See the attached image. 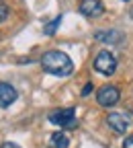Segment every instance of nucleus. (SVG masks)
Returning a JSON list of instances; mask_svg holds the SVG:
<instances>
[{
    "label": "nucleus",
    "mask_w": 133,
    "mask_h": 148,
    "mask_svg": "<svg viewBox=\"0 0 133 148\" xmlns=\"http://www.w3.org/2000/svg\"><path fill=\"white\" fill-rule=\"evenodd\" d=\"M41 68L53 76H70L74 72V62L70 60L68 53L60 49H51L41 56Z\"/></svg>",
    "instance_id": "f257e3e1"
},
{
    "label": "nucleus",
    "mask_w": 133,
    "mask_h": 148,
    "mask_svg": "<svg viewBox=\"0 0 133 148\" xmlns=\"http://www.w3.org/2000/svg\"><path fill=\"white\" fill-rule=\"evenodd\" d=\"M49 121L60 125V127H76L78 125V119H76V109L74 107H66L60 111H53L49 113Z\"/></svg>",
    "instance_id": "f03ea898"
},
{
    "label": "nucleus",
    "mask_w": 133,
    "mask_h": 148,
    "mask_svg": "<svg viewBox=\"0 0 133 148\" xmlns=\"http://www.w3.org/2000/svg\"><path fill=\"white\" fill-rule=\"evenodd\" d=\"M94 70L105 74V76H111V74H115V70H117V58L107 49L100 51L96 58H94Z\"/></svg>",
    "instance_id": "7ed1b4c3"
},
{
    "label": "nucleus",
    "mask_w": 133,
    "mask_h": 148,
    "mask_svg": "<svg viewBox=\"0 0 133 148\" xmlns=\"http://www.w3.org/2000/svg\"><path fill=\"white\" fill-rule=\"evenodd\" d=\"M119 99H121V90L113 84H105L96 90V101L102 107H113L115 103H119Z\"/></svg>",
    "instance_id": "20e7f679"
},
{
    "label": "nucleus",
    "mask_w": 133,
    "mask_h": 148,
    "mask_svg": "<svg viewBox=\"0 0 133 148\" xmlns=\"http://www.w3.org/2000/svg\"><path fill=\"white\" fill-rule=\"evenodd\" d=\"M78 10L88 18H98V16L105 14V4L100 0H80Z\"/></svg>",
    "instance_id": "39448f33"
},
{
    "label": "nucleus",
    "mask_w": 133,
    "mask_h": 148,
    "mask_svg": "<svg viewBox=\"0 0 133 148\" xmlns=\"http://www.w3.org/2000/svg\"><path fill=\"white\" fill-rule=\"evenodd\" d=\"M94 39L100 43H109V45H119L121 41H125V33L117 31V29H109V31H96Z\"/></svg>",
    "instance_id": "423d86ee"
},
{
    "label": "nucleus",
    "mask_w": 133,
    "mask_h": 148,
    "mask_svg": "<svg viewBox=\"0 0 133 148\" xmlns=\"http://www.w3.org/2000/svg\"><path fill=\"white\" fill-rule=\"evenodd\" d=\"M16 97H18V92H16V88H14L12 84H8V82H0V107L6 109L10 103L16 101Z\"/></svg>",
    "instance_id": "0eeeda50"
},
{
    "label": "nucleus",
    "mask_w": 133,
    "mask_h": 148,
    "mask_svg": "<svg viewBox=\"0 0 133 148\" xmlns=\"http://www.w3.org/2000/svg\"><path fill=\"white\" fill-rule=\"evenodd\" d=\"M107 123H109L111 130H115L117 134H125L127 130H129V119L125 115H121V113H109Z\"/></svg>",
    "instance_id": "6e6552de"
},
{
    "label": "nucleus",
    "mask_w": 133,
    "mask_h": 148,
    "mask_svg": "<svg viewBox=\"0 0 133 148\" xmlns=\"http://www.w3.org/2000/svg\"><path fill=\"white\" fill-rule=\"evenodd\" d=\"M49 146H51V148H68V146H70V138H68L64 132H55V134H51V138H49Z\"/></svg>",
    "instance_id": "1a4fd4ad"
},
{
    "label": "nucleus",
    "mask_w": 133,
    "mask_h": 148,
    "mask_svg": "<svg viewBox=\"0 0 133 148\" xmlns=\"http://www.w3.org/2000/svg\"><path fill=\"white\" fill-rule=\"evenodd\" d=\"M60 25H62V16H55L53 21H51V23L43 29V33H45V35H53L55 31H58V27H60Z\"/></svg>",
    "instance_id": "9d476101"
},
{
    "label": "nucleus",
    "mask_w": 133,
    "mask_h": 148,
    "mask_svg": "<svg viewBox=\"0 0 133 148\" xmlns=\"http://www.w3.org/2000/svg\"><path fill=\"white\" fill-rule=\"evenodd\" d=\"M6 16H8V6H6L4 0H0V23H2Z\"/></svg>",
    "instance_id": "9b49d317"
},
{
    "label": "nucleus",
    "mask_w": 133,
    "mask_h": 148,
    "mask_svg": "<svg viewBox=\"0 0 133 148\" xmlns=\"http://www.w3.org/2000/svg\"><path fill=\"white\" fill-rule=\"evenodd\" d=\"M92 82H88V84H84V88H82V97H88L90 95V92H92Z\"/></svg>",
    "instance_id": "f8f14e48"
},
{
    "label": "nucleus",
    "mask_w": 133,
    "mask_h": 148,
    "mask_svg": "<svg viewBox=\"0 0 133 148\" xmlns=\"http://www.w3.org/2000/svg\"><path fill=\"white\" fill-rule=\"evenodd\" d=\"M123 148H133V136H129V138L123 140Z\"/></svg>",
    "instance_id": "ddd939ff"
},
{
    "label": "nucleus",
    "mask_w": 133,
    "mask_h": 148,
    "mask_svg": "<svg viewBox=\"0 0 133 148\" xmlns=\"http://www.w3.org/2000/svg\"><path fill=\"white\" fill-rule=\"evenodd\" d=\"M0 148H21V146H18V144H14V142H4Z\"/></svg>",
    "instance_id": "4468645a"
},
{
    "label": "nucleus",
    "mask_w": 133,
    "mask_h": 148,
    "mask_svg": "<svg viewBox=\"0 0 133 148\" xmlns=\"http://www.w3.org/2000/svg\"><path fill=\"white\" fill-rule=\"evenodd\" d=\"M129 14H131V16H133V6H131V8H129Z\"/></svg>",
    "instance_id": "2eb2a0df"
},
{
    "label": "nucleus",
    "mask_w": 133,
    "mask_h": 148,
    "mask_svg": "<svg viewBox=\"0 0 133 148\" xmlns=\"http://www.w3.org/2000/svg\"><path fill=\"white\" fill-rule=\"evenodd\" d=\"M123 2H129V0H123Z\"/></svg>",
    "instance_id": "dca6fc26"
}]
</instances>
